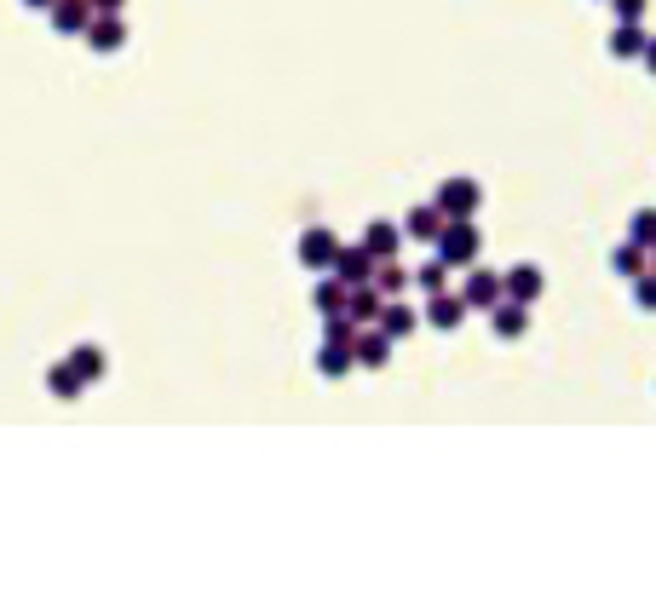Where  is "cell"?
I'll return each instance as SVG.
<instances>
[{
	"label": "cell",
	"mask_w": 656,
	"mask_h": 598,
	"mask_svg": "<svg viewBox=\"0 0 656 598\" xmlns=\"http://www.w3.org/2000/svg\"><path fill=\"white\" fill-rule=\"evenodd\" d=\"M47 391H52V397H64V403H75V397L87 391V380H81L70 363H52L47 368Z\"/></svg>",
	"instance_id": "17"
},
{
	"label": "cell",
	"mask_w": 656,
	"mask_h": 598,
	"mask_svg": "<svg viewBox=\"0 0 656 598\" xmlns=\"http://www.w3.org/2000/svg\"><path fill=\"white\" fill-rule=\"evenodd\" d=\"M651 259H656V248H651Z\"/></svg>",
	"instance_id": "31"
},
{
	"label": "cell",
	"mask_w": 656,
	"mask_h": 598,
	"mask_svg": "<svg viewBox=\"0 0 656 598\" xmlns=\"http://www.w3.org/2000/svg\"><path fill=\"white\" fill-rule=\"evenodd\" d=\"M645 259H651V253L639 248V242H622V248L610 253V271H616V276H628V282H633V276L645 271Z\"/></svg>",
	"instance_id": "21"
},
{
	"label": "cell",
	"mask_w": 656,
	"mask_h": 598,
	"mask_svg": "<svg viewBox=\"0 0 656 598\" xmlns=\"http://www.w3.org/2000/svg\"><path fill=\"white\" fill-rule=\"evenodd\" d=\"M426 322H432V328H444V334H449V328H461V322H467V299L449 294V288H444V294H432V305H426Z\"/></svg>",
	"instance_id": "9"
},
{
	"label": "cell",
	"mask_w": 656,
	"mask_h": 598,
	"mask_svg": "<svg viewBox=\"0 0 656 598\" xmlns=\"http://www.w3.org/2000/svg\"><path fill=\"white\" fill-rule=\"evenodd\" d=\"M81 41L93 46V52H121V46H127V23H121V12H93V23L81 29Z\"/></svg>",
	"instance_id": "3"
},
{
	"label": "cell",
	"mask_w": 656,
	"mask_h": 598,
	"mask_svg": "<svg viewBox=\"0 0 656 598\" xmlns=\"http://www.w3.org/2000/svg\"><path fill=\"white\" fill-rule=\"evenodd\" d=\"M432 253L444 259L449 271H467L472 259L484 253V236H478V225H472V219H444V225H438V236H432Z\"/></svg>",
	"instance_id": "1"
},
{
	"label": "cell",
	"mask_w": 656,
	"mask_h": 598,
	"mask_svg": "<svg viewBox=\"0 0 656 598\" xmlns=\"http://www.w3.org/2000/svg\"><path fill=\"white\" fill-rule=\"evenodd\" d=\"M363 248L375 253V259H398V248H403V230L392 225V219H375V225L363 230Z\"/></svg>",
	"instance_id": "11"
},
{
	"label": "cell",
	"mask_w": 656,
	"mask_h": 598,
	"mask_svg": "<svg viewBox=\"0 0 656 598\" xmlns=\"http://www.w3.org/2000/svg\"><path fill=\"white\" fill-rule=\"evenodd\" d=\"M415 282H421L426 294H444V282H449V265H444V259H432V265H421V276H415Z\"/></svg>",
	"instance_id": "25"
},
{
	"label": "cell",
	"mask_w": 656,
	"mask_h": 598,
	"mask_svg": "<svg viewBox=\"0 0 656 598\" xmlns=\"http://www.w3.org/2000/svg\"><path fill=\"white\" fill-rule=\"evenodd\" d=\"M352 357L363 368H386V357H392V334H352Z\"/></svg>",
	"instance_id": "12"
},
{
	"label": "cell",
	"mask_w": 656,
	"mask_h": 598,
	"mask_svg": "<svg viewBox=\"0 0 656 598\" xmlns=\"http://www.w3.org/2000/svg\"><path fill=\"white\" fill-rule=\"evenodd\" d=\"M639 58H645V69L656 75V41H645V52H639Z\"/></svg>",
	"instance_id": "29"
},
{
	"label": "cell",
	"mask_w": 656,
	"mask_h": 598,
	"mask_svg": "<svg viewBox=\"0 0 656 598\" xmlns=\"http://www.w3.org/2000/svg\"><path fill=\"white\" fill-rule=\"evenodd\" d=\"M328 271L340 276L346 288H357V282H369V276H375V253L363 248V242H357V248H334V265H328Z\"/></svg>",
	"instance_id": "4"
},
{
	"label": "cell",
	"mask_w": 656,
	"mask_h": 598,
	"mask_svg": "<svg viewBox=\"0 0 656 598\" xmlns=\"http://www.w3.org/2000/svg\"><path fill=\"white\" fill-rule=\"evenodd\" d=\"M346 368H357L352 345H340V340H323V351H317V374H323V380H340Z\"/></svg>",
	"instance_id": "16"
},
{
	"label": "cell",
	"mask_w": 656,
	"mask_h": 598,
	"mask_svg": "<svg viewBox=\"0 0 656 598\" xmlns=\"http://www.w3.org/2000/svg\"><path fill=\"white\" fill-rule=\"evenodd\" d=\"M628 242H639L645 253L656 248V207H645V213H633V236H628Z\"/></svg>",
	"instance_id": "23"
},
{
	"label": "cell",
	"mask_w": 656,
	"mask_h": 598,
	"mask_svg": "<svg viewBox=\"0 0 656 598\" xmlns=\"http://www.w3.org/2000/svg\"><path fill=\"white\" fill-rule=\"evenodd\" d=\"M47 18H52V29H58V35H75V41H81V29L93 23V6H87V0H52Z\"/></svg>",
	"instance_id": "8"
},
{
	"label": "cell",
	"mask_w": 656,
	"mask_h": 598,
	"mask_svg": "<svg viewBox=\"0 0 656 598\" xmlns=\"http://www.w3.org/2000/svg\"><path fill=\"white\" fill-rule=\"evenodd\" d=\"M633 305H639V311H656V271L633 276Z\"/></svg>",
	"instance_id": "24"
},
{
	"label": "cell",
	"mask_w": 656,
	"mask_h": 598,
	"mask_svg": "<svg viewBox=\"0 0 656 598\" xmlns=\"http://www.w3.org/2000/svg\"><path fill=\"white\" fill-rule=\"evenodd\" d=\"M541 288H547V276H541L536 265H513V271L501 276V294H507V299H518V305H536V299H541Z\"/></svg>",
	"instance_id": "6"
},
{
	"label": "cell",
	"mask_w": 656,
	"mask_h": 598,
	"mask_svg": "<svg viewBox=\"0 0 656 598\" xmlns=\"http://www.w3.org/2000/svg\"><path fill=\"white\" fill-rule=\"evenodd\" d=\"M415 311H409V305H398V299H386V305H380V317H375V328L380 334H392V340H409V334H415Z\"/></svg>",
	"instance_id": "14"
},
{
	"label": "cell",
	"mask_w": 656,
	"mask_h": 598,
	"mask_svg": "<svg viewBox=\"0 0 656 598\" xmlns=\"http://www.w3.org/2000/svg\"><path fill=\"white\" fill-rule=\"evenodd\" d=\"M438 225H444V213H438V207H409V225H403V236L432 242V236H438Z\"/></svg>",
	"instance_id": "20"
},
{
	"label": "cell",
	"mask_w": 656,
	"mask_h": 598,
	"mask_svg": "<svg viewBox=\"0 0 656 598\" xmlns=\"http://www.w3.org/2000/svg\"><path fill=\"white\" fill-rule=\"evenodd\" d=\"M70 368L81 374V380H104V351H98V345H75Z\"/></svg>",
	"instance_id": "22"
},
{
	"label": "cell",
	"mask_w": 656,
	"mask_h": 598,
	"mask_svg": "<svg viewBox=\"0 0 656 598\" xmlns=\"http://www.w3.org/2000/svg\"><path fill=\"white\" fill-rule=\"evenodd\" d=\"M432 207H438L444 219H472V213L484 207V190H478V179H444Z\"/></svg>",
	"instance_id": "2"
},
{
	"label": "cell",
	"mask_w": 656,
	"mask_h": 598,
	"mask_svg": "<svg viewBox=\"0 0 656 598\" xmlns=\"http://www.w3.org/2000/svg\"><path fill=\"white\" fill-rule=\"evenodd\" d=\"M369 282H375L386 299H398L403 288H409V271H403L398 259H375V276H369Z\"/></svg>",
	"instance_id": "19"
},
{
	"label": "cell",
	"mask_w": 656,
	"mask_h": 598,
	"mask_svg": "<svg viewBox=\"0 0 656 598\" xmlns=\"http://www.w3.org/2000/svg\"><path fill=\"white\" fill-rule=\"evenodd\" d=\"M645 41H651V35H645L633 18H616V29H610V58H639Z\"/></svg>",
	"instance_id": "13"
},
{
	"label": "cell",
	"mask_w": 656,
	"mask_h": 598,
	"mask_svg": "<svg viewBox=\"0 0 656 598\" xmlns=\"http://www.w3.org/2000/svg\"><path fill=\"white\" fill-rule=\"evenodd\" d=\"M328 328H323V340H340V345H352V334H357V322L340 311V317H323Z\"/></svg>",
	"instance_id": "26"
},
{
	"label": "cell",
	"mask_w": 656,
	"mask_h": 598,
	"mask_svg": "<svg viewBox=\"0 0 656 598\" xmlns=\"http://www.w3.org/2000/svg\"><path fill=\"white\" fill-rule=\"evenodd\" d=\"M87 6H93V12H121L127 0H87Z\"/></svg>",
	"instance_id": "28"
},
{
	"label": "cell",
	"mask_w": 656,
	"mask_h": 598,
	"mask_svg": "<svg viewBox=\"0 0 656 598\" xmlns=\"http://www.w3.org/2000/svg\"><path fill=\"white\" fill-rule=\"evenodd\" d=\"M311 305H317L323 317H340V311H346V282H340V276L328 271L323 282H317V294H311Z\"/></svg>",
	"instance_id": "18"
},
{
	"label": "cell",
	"mask_w": 656,
	"mask_h": 598,
	"mask_svg": "<svg viewBox=\"0 0 656 598\" xmlns=\"http://www.w3.org/2000/svg\"><path fill=\"white\" fill-rule=\"evenodd\" d=\"M334 248H340V236H334V230H305L300 236V265L305 271H328V265H334Z\"/></svg>",
	"instance_id": "5"
},
{
	"label": "cell",
	"mask_w": 656,
	"mask_h": 598,
	"mask_svg": "<svg viewBox=\"0 0 656 598\" xmlns=\"http://www.w3.org/2000/svg\"><path fill=\"white\" fill-rule=\"evenodd\" d=\"M490 317H495V334H501V340H518V334L530 328V305H518V299H501Z\"/></svg>",
	"instance_id": "15"
},
{
	"label": "cell",
	"mask_w": 656,
	"mask_h": 598,
	"mask_svg": "<svg viewBox=\"0 0 656 598\" xmlns=\"http://www.w3.org/2000/svg\"><path fill=\"white\" fill-rule=\"evenodd\" d=\"M461 299H467V311H495L507 294H501V276L495 271H472L467 288H461Z\"/></svg>",
	"instance_id": "7"
},
{
	"label": "cell",
	"mask_w": 656,
	"mask_h": 598,
	"mask_svg": "<svg viewBox=\"0 0 656 598\" xmlns=\"http://www.w3.org/2000/svg\"><path fill=\"white\" fill-rule=\"evenodd\" d=\"M24 6H41V12H47V6H52V0H24Z\"/></svg>",
	"instance_id": "30"
},
{
	"label": "cell",
	"mask_w": 656,
	"mask_h": 598,
	"mask_svg": "<svg viewBox=\"0 0 656 598\" xmlns=\"http://www.w3.org/2000/svg\"><path fill=\"white\" fill-rule=\"evenodd\" d=\"M380 305H386V294H380L375 282H357V288H346V317H352V322H375Z\"/></svg>",
	"instance_id": "10"
},
{
	"label": "cell",
	"mask_w": 656,
	"mask_h": 598,
	"mask_svg": "<svg viewBox=\"0 0 656 598\" xmlns=\"http://www.w3.org/2000/svg\"><path fill=\"white\" fill-rule=\"evenodd\" d=\"M610 6H616V18H633V23L645 18V0H610Z\"/></svg>",
	"instance_id": "27"
}]
</instances>
